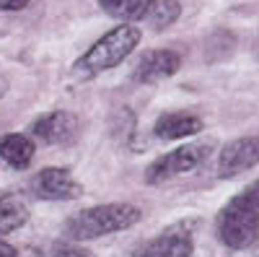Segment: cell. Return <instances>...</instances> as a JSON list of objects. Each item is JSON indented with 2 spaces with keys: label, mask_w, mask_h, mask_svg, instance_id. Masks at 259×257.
I'll return each mask as SVG.
<instances>
[{
  "label": "cell",
  "mask_w": 259,
  "mask_h": 257,
  "mask_svg": "<svg viewBox=\"0 0 259 257\" xmlns=\"http://www.w3.org/2000/svg\"><path fill=\"white\" fill-rule=\"evenodd\" d=\"M29 221V205L21 195H3L0 198V237L21 229Z\"/></svg>",
  "instance_id": "7c38bea8"
},
{
  "label": "cell",
  "mask_w": 259,
  "mask_h": 257,
  "mask_svg": "<svg viewBox=\"0 0 259 257\" xmlns=\"http://www.w3.org/2000/svg\"><path fill=\"white\" fill-rule=\"evenodd\" d=\"M140 36H143L140 29L133 26V24L114 26L112 31H106L101 39H96L94 45L75 60L73 76L80 78V81H89V78H96V76H101L106 70L117 68L119 62L140 45Z\"/></svg>",
  "instance_id": "7a4b0ae2"
},
{
  "label": "cell",
  "mask_w": 259,
  "mask_h": 257,
  "mask_svg": "<svg viewBox=\"0 0 259 257\" xmlns=\"http://www.w3.org/2000/svg\"><path fill=\"white\" fill-rule=\"evenodd\" d=\"M31 192L39 200H75V198H80L83 187L68 169L47 166L34 174Z\"/></svg>",
  "instance_id": "5b68a950"
},
{
  "label": "cell",
  "mask_w": 259,
  "mask_h": 257,
  "mask_svg": "<svg viewBox=\"0 0 259 257\" xmlns=\"http://www.w3.org/2000/svg\"><path fill=\"white\" fill-rule=\"evenodd\" d=\"M194 252V237L189 224H177L166 231H161L156 239H150L138 257H192Z\"/></svg>",
  "instance_id": "ba28073f"
},
{
  "label": "cell",
  "mask_w": 259,
  "mask_h": 257,
  "mask_svg": "<svg viewBox=\"0 0 259 257\" xmlns=\"http://www.w3.org/2000/svg\"><path fill=\"white\" fill-rule=\"evenodd\" d=\"M80 130V122L73 112H65V109H55L41 115L39 120H34L31 125V135L47 145H65L78 138Z\"/></svg>",
  "instance_id": "8992f818"
},
{
  "label": "cell",
  "mask_w": 259,
  "mask_h": 257,
  "mask_svg": "<svg viewBox=\"0 0 259 257\" xmlns=\"http://www.w3.org/2000/svg\"><path fill=\"white\" fill-rule=\"evenodd\" d=\"M34 154H36V145L29 135L11 133L0 138V161H6L13 169H26L34 161Z\"/></svg>",
  "instance_id": "8fae6325"
},
{
  "label": "cell",
  "mask_w": 259,
  "mask_h": 257,
  "mask_svg": "<svg viewBox=\"0 0 259 257\" xmlns=\"http://www.w3.org/2000/svg\"><path fill=\"white\" fill-rule=\"evenodd\" d=\"M179 16H182V3L179 0H156V3L150 6L145 18L150 21V26H153L156 31H163L171 24H177Z\"/></svg>",
  "instance_id": "5bb4252c"
},
{
  "label": "cell",
  "mask_w": 259,
  "mask_h": 257,
  "mask_svg": "<svg viewBox=\"0 0 259 257\" xmlns=\"http://www.w3.org/2000/svg\"><path fill=\"white\" fill-rule=\"evenodd\" d=\"M31 0H0V11H24Z\"/></svg>",
  "instance_id": "2e32d148"
},
{
  "label": "cell",
  "mask_w": 259,
  "mask_h": 257,
  "mask_svg": "<svg viewBox=\"0 0 259 257\" xmlns=\"http://www.w3.org/2000/svg\"><path fill=\"white\" fill-rule=\"evenodd\" d=\"M256 164H259V135L236 138L228 145H223L218 156V177L231 179L246 169H254Z\"/></svg>",
  "instance_id": "52a82bcc"
},
{
  "label": "cell",
  "mask_w": 259,
  "mask_h": 257,
  "mask_svg": "<svg viewBox=\"0 0 259 257\" xmlns=\"http://www.w3.org/2000/svg\"><path fill=\"white\" fill-rule=\"evenodd\" d=\"M0 257H18V249H16L13 244H8V242L0 239Z\"/></svg>",
  "instance_id": "e0dca14e"
},
{
  "label": "cell",
  "mask_w": 259,
  "mask_h": 257,
  "mask_svg": "<svg viewBox=\"0 0 259 257\" xmlns=\"http://www.w3.org/2000/svg\"><path fill=\"white\" fill-rule=\"evenodd\" d=\"M205 122L194 115H187V112H166L156 120L153 125V133L156 138L161 140H182V138H192L202 133Z\"/></svg>",
  "instance_id": "30bf717a"
},
{
  "label": "cell",
  "mask_w": 259,
  "mask_h": 257,
  "mask_svg": "<svg viewBox=\"0 0 259 257\" xmlns=\"http://www.w3.org/2000/svg\"><path fill=\"white\" fill-rule=\"evenodd\" d=\"M182 68V55L174 50H148L135 62V81L138 83H158L163 78H171Z\"/></svg>",
  "instance_id": "9c48e42d"
},
{
  "label": "cell",
  "mask_w": 259,
  "mask_h": 257,
  "mask_svg": "<svg viewBox=\"0 0 259 257\" xmlns=\"http://www.w3.org/2000/svg\"><path fill=\"white\" fill-rule=\"evenodd\" d=\"M52 257H94V252H89L85 247H73V244H68V247H57V249L52 252Z\"/></svg>",
  "instance_id": "9a60e30c"
},
{
  "label": "cell",
  "mask_w": 259,
  "mask_h": 257,
  "mask_svg": "<svg viewBox=\"0 0 259 257\" xmlns=\"http://www.w3.org/2000/svg\"><path fill=\"white\" fill-rule=\"evenodd\" d=\"M104 13H109L112 18H119L124 24H133V21H140L148 16L150 6L156 0H99Z\"/></svg>",
  "instance_id": "4fadbf2b"
},
{
  "label": "cell",
  "mask_w": 259,
  "mask_h": 257,
  "mask_svg": "<svg viewBox=\"0 0 259 257\" xmlns=\"http://www.w3.org/2000/svg\"><path fill=\"white\" fill-rule=\"evenodd\" d=\"M212 151L210 140H200V143H187L177 151H168L166 156H158L153 164L145 169V182L148 185H161L166 179H174L187 171H194L197 166H202L207 161Z\"/></svg>",
  "instance_id": "277c9868"
},
{
  "label": "cell",
  "mask_w": 259,
  "mask_h": 257,
  "mask_svg": "<svg viewBox=\"0 0 259 257\" xmlns=\"http://www.w3.org/2000/svg\"><path fill=\"white\" fill-rule=\"evenodd\" d=\"M143 218V210L130 203H106V205H94L75 213L73 218L65 224V237L73 242H89L99 239L106 234H117L124 229H133Z\"/></svg>",
  "instance_id": "3957f363"
},
{
  "label": "cell",
  "mask_w": 259,
  "mask_h": 257,
  "mask_svg": "<svg viewBox=\"0 0 259 257\" xmlns=\"http://www.w3.org/2000/svg\"><path fill=\"white\" fill-rule=\"evenodd\" d=\"M215 226L221 242L231 249H246L259 242V179L223 205Z\"/></svg>",
  "instance_id": "6da1fadb"
}]
</instances>
